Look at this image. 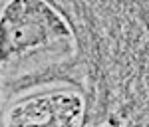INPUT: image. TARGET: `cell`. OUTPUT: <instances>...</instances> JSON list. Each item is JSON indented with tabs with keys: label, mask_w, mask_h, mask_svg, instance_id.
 Segmentation results:
<instances>
[{
	"label": "cell",
	"mask_w": 149,
	"mask_h": 127,
	"mask_svg": "<svg viewBox=\"0 0 149 127\" xmlns=\"http://www.w3.org/2000/svg\"><path fill=\"white\" fill-rule=\"evenodd\" d=\"M76 36L48 0H6L2 8V68L6 76L74 56Z\"/></svg>",
	"instance_id": "1"
},
{
	"label": "cell",
	"mask_w": 149,
	"mask_h": 127,
	"mask_svg": "<svg viewBox=\"0 0 149 127\" xmlns=\"http://www.w3.org/2000/svg\"><path fill=\"white\" fill-rule=\"evenodd\" d=\"M86 97L74 87L24 95L4 111V127H84Z\"/></svg>",
	"instance_id": "2"
}]
</instances>
